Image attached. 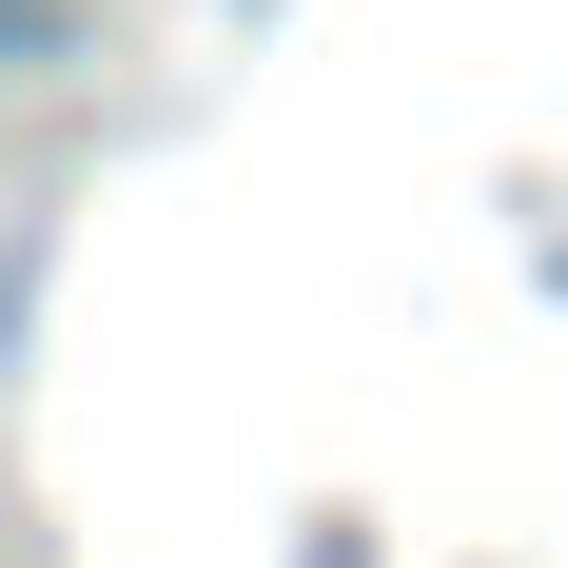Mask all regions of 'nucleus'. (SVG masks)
Masks as SVG:
<instances>
[{
    "label": "nucleus",
    "mask_w": 568,
    "mask_h": 568,
    "mask_svg": "<svg viewBox=\"0 0 568 568\" xmlns=\"http://www.w3.org/2000/svg\"><path fill=\"white\" fill-rule=\"evenodd\" d=\"M0 59H20V0H0Z\"/></svg>",
    "instance_id": "1"
}]
</instances>
